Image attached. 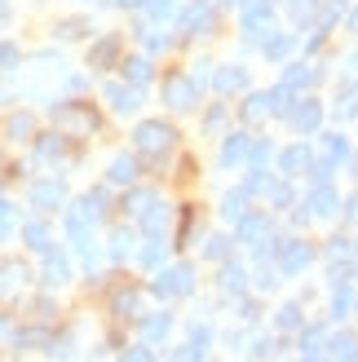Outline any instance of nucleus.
I'll list each match as a JSON object with an SVG mask.
<instances>
[{"mask_svg": "<svg viewBox=\"0 0 358 362\" xmlns=\"http://www.w3.org/2000/svg\"><path fill=\"white\" fill-rule=\"evenodd\" d=\"M173 124H164V119H146L142 129L133 133V146H137V155H146L151 164H164V155L173 151Z\"/></svg>", "mask_w": 358, "mask_h": 362, "instance_id": "f257e3e1", "label": "nucleus"}, {"mask_svg": "<svg viewBox=\"0 0 358 362\" xmlns=\"http://www.w3.org/2000/svg\"><path fill=\"white\" fill-rule=\"evenodd\" d=\"M53 124H58V129H71V133H93L98 129V111L88 102H58L53 106Z\"/></svg>", "mask_w": 358, "mask_h": 362, "instance_id": "f03ea898", "label": "nucleus"}, {"mask_svg": "<svg viewBox=\"0 0 358 362\" xmlns=\"http://www.w3.org/2000/svg\"><path fill=\"white\" fill-rule=\"evenodd\" d=\"M164 102L173 111H190V106L200 102V84L186 80V76H164Z\"/></svg>", "mask_w": 358, "mask_h": 362, "instance_id": "7ed1b4c3", "label": "nucleus"}, {"mask_svg": "<svg viewBox=\"0 0 358 362\" xmlns=\"http://www.w3.org/2000/svg\"><path fill=\"white\" fill-rule=\"evenodd\" d=\"M190 287H195V269H190V265L164 269V274L155 279V292H159V296H186Z\"/></svg>", "mask_w": 358, "mask_h": 362, "instance_id": "20e7f679", "label": "nucleus"}, {"mask_svg": "<svg viewBox=\"0 0 358 362\" xmlns=\"http://www.w3.org/2000/svg\"><path fill=\"white\" fill-rule=\"evenodd\" d=\"M239 13H243V23L253 35H261L265 27L275 23V9H270V0H239Z\"/></svg>", "mask_w": 358, "mask_h": 362, "instance_id": "39448f33", "label": "nucleus"}, {"mask_svg": "<svg viewBox=\"0 0 358 362\" xmlns=\"http://www.w3.org/2000/svg\"><path fill=\"white\" fill-rule=\"evenodd\" d=\"M106 102H111L120 115H133L142 106V88L137 84H106Z\"/></svg>", "mask_w": 358, "mask_h": 362, "instance_id": "423d86ee", "label": "nucleus"}, {"mask_svg": "<svg viewBox=\"0 0 358 362\" xmlns=\"http://www.w3.org/2000/svg\"><path fill=\"white\" fill-rule=\"evenodd\" d=\"M35 155H40L45 164H67V159H71V141H67V133H49V137H40V141H35Z\"/></svg>", "mask_w": 358, "mask_h": 362, "instance_id": "0eeeda50", "label": "nucleus"}, {"mask_svg": "<svg viewBox=\"0 0 358 362\" xmlns=\"http://www.w3.org/2000/svg\"><path fill=\"white\" fill-rule=\"evenodd\" d=\"M212 27H217V13H212V5H204V0L186 5V13H182V31H212Z\"/></svg>", "mask_w": 358, "mask_h": 362, "instance_id": "6e6552de", "label": "nucleus"}, {"mask_svg": "<svg viewBox=\"0 0 358 362\" xmlns=\"http://www.w3.org/2000/svg\"><path fill=\"white\" fill-rule=\"evenodd\" d=\"M115 58H120V35H115V31H111V35H102V40L88 49V66H93V71H106Z\"/></svg>", "mask_w": 358, "mask_h": 362, "instance_id": "1a4fd4ad", "label": "nucleus"}, {"mask_svg": "<svg viewBox=\"0 0 358 362\" xmlns=\"http://www.w3.org/2000/svg\"><path fill=\"white\" fill-rule=\"evenodd\" d=\"M62 181H35L31 186V208H40V212H49V208H58L62 204Z\"/></svg>", "mask_w": 358, "mask_h": 362, "instance_id": "9d476101", "label": "nucleus"}, {"mask_svg": "<svg viewBox=\"0 0 358 362\" xmlns=\"http://www.w3.org/2000/svg\"><path fill=\"white\" fill-rule=\"evenodd\" d=\"M310 261H314L310 243H283V274H301Z\"/></svg>", "mask_w": 358, "mask_h": 362, "instance_id": "9b49d317", "label": "nucleus"}, {"mask_svg": "<svg viewBox=\"0 0 358 362\" xmlns=\"http://www.w3.org/2000/svg\"><path fill=\"white\" fill-rule=\"evenodd\" d=\"M67 279H71V261L62 257V252L49 247V252H45V283H49V287H62Z\"/></svg>", "mask_w": 358, "mask_h": 362, "instance_id": "f8f14e48", "label": "nucleus"}, {"mask_svg": "<svg viewBox=\"0 0 358 362\" xmlns=\"http://www.w3.org/2000/svg\"><path fill=\"white\" fill-rule=\"evenodd\" d=\"M318 119H323V106H318L314 98H301V106L292 111V124H296L301 133H314V129H318Z\"/></svg>", "mask_w": 358, "mask_h": 362, "instance_id": "ddd939ff", "label": "nucleus"}, {"mask_svg": "<svg viewBox=\"0 0 358 362\" xmlns=\"http://www.w3.org/2000/svg\"><path fill=\"white\" fill-rule=\"evenodd\" d=\"M23 283H27V265L23 261H0V296L18 292Z\"/></svg>", "mask_w": 358, "mask_h": 362, "instance_id": "4468645a", "label": "nucleus"}, {"mask_svg": "<svg viewBox=\"0 0 358 362\" xmlns=\"http://www.w3.org/2000/svg\"><path fill=\"white\" fill-rule=\"evenodd\" d=\"M261 234H270V216H265V212L239 216V239H243V243H257Z\"/></svg>", "mask_w": 358, "mask_h": 362, "instance_id": "2eb2a0df", "label": "nucleus"}, {"mask_svg": "<svg viewBox=\"0 0 358 362\" xmlns=\"http://www.w3.org/2000/svg\"><path fill=\"white\" fill-rule=\"evenodd\" d=\"M115 181V186H129V181H137V159L133 155H120V159H111V173H106Z\"/></svg>", "mask_w": 358, "mask_h": 362, "instance_id": "dca6fc26", "label": "nucleus"}, {"mask_svg": "<svg viewBox=\"0 0 358 362\" xmlns=\"http://www.w3.org/2000/svg\"><path fill=\"white\" fill-rule=\"evenodd\" d=\"M23 239H27V247H31V252H49V247H53V243H49V226H45V221H27V226H23Z\"/></svg>", "mask_w": 358, "mask_h": 362, "instance_id": "f3484780", "label": "nucleus"}, {"mask_svg": "<svg viewBox=\"0 0 358 362\" xmlns=\"http://www.w3.org/2000/svg\"><path fill=\"white\" fill-rule=\"evenodd\" d=\"M217 88H221V93L248 88V71H243V66H221V71H217Z\"/></svg>", "mask_w": 358, "mask_h": 362, "instance_id": "a211bd4d", "label": "nucleus"}, {"mask_svg": "<svg viewBox=\"0 0 358 362\" xmlns=\"http://www.w3.org/2000/svg\"><path fill=\"white\" fill-rule=\"evenodd\" d=\"M306 208H310L314 216H332V212H336V194H332L328 186H318V190L306 199Z\"/></svg>", "mask_w": 358, "mask_h": 362, "instance_id": "6ab92c4d", "label": "nucleus"}, {"mask_svg": "<svg viewBox=\"0 0 358 362\" xmlns=\"http://www.w3.org/2000/svg\"><path fill=\"white\" fill-rule=\"evenodd\" d=\"M243 155H248V133H230L221 146V164H239Z\"/></svg>", "mask_w": 358, "mask_h": 362, "instance_id": "aec40b11", "label": "nucleus"}, {"mask_svg": "<svg viewBox=\"0 0 358 362\" xmlns=\"http://www.w3.org/2000/svg\"><path fill=\"white\" fill-rule=\"evenodd\" d=\"M31 129H35V119L23 111V115H9V124H5V137L9 141H27L31 137Z\"/></svg>", "mask_w": 358, "mask_h": 362, "instance_id": "412c9836", "label": "nucleus"}, {"mask_svg": "<svg viewBox=\"0 0 358 362\" xmlns=\"http://www.w3.org/2000/svg\"><path fill=\"white\" fill-rule=\"evenodd\" d=\"M124 76H129V80L142 88V84L151 80V62H146V58H129V62H124Z\"/></svg>", "mask_w": 358, "mask_h": 362, "instance_id": "4be33fe9", "label": "nucleus"}, {"mask_svg": "<svg viewBox=\"0 0 358 362\" xmlns=\"http://www.w3.org/2000/svg\"><path fill=\"white\" fill-rule=\"evenodd\" d=\"M306 164H310V151H306V146H292L288 155H283V173H288V177H296Z\"/></svg>", "mask_w": 358, "mask_h": 362, "instance_id": "5701e85b", "label": "nucleus"}, {"mask_svg": "<svg viewBox=\"0 0 358 362\" xmlns=\"http://www.w3.org/2000/svg\"><path fill=\"white\" fill-rule=\"evenodd\" d=\"M133 252V230H115L111 234V261H124Z\"/></svg>", "mask_w": 358, "mask_h": 362, "instance_id": "b1692460", "label": "nucleus"}, {"mask_svg": "<svg viewBox=\"0 0 358 362\" xmlns=\"http://www.w3.org/2000/svg\"><path fill=\"white\" fill-rule=\"evenodd\" d=\"M243 279H248V274H243L239 265H226V269H221V287H226V292H243Z\"/></svg>", "mask_w": 358, "mask_h": 362, "instance_id": "393cba45", "label": "nucleus"}, {"mask_svg": "<svg viewBox=\"0 0 358 362\" xmlns=\"http://www.w3.org/2000/svg\"><path fill=\"white\" fill-rule=\"evenodd\" d=\"M310 80H314V71L296 62V66L288 71V76H283V88H301V84H310Z\"/></svg>", "mask_w": 358, "mask_h": 362, "instance_id": "a878e982", "label": "nucleus"}, {"mask_svg": "<svg viewBox=\"0 0 358 362\" xmlns=\"http://www.w3.org/2000/svg\"><path fill=\"white\" fill-rule=\"evenodd\" d=\"M164 226H168V208H159V204H151V208H146V230H151V234H159V230H164Z\"/></svg>", "mask_w": 358, "mask_h": 362, "instance_id": "bb28decb", "label": "nucleus"}, {"mask_svg": "<svg viewBox=\"0 0 358 362\" xmlns=\"http://www.w3.org/2000/svg\"><path fill=\"white\" fill-rule=\"evenodd\" d=\"M345 155H350V141L341 133H332L328 137V164H336V159H345Z\"/></svg>", "mask_w": 358, "mask_h": 362, "instance_id": "cd10ccee", "label": "nucleus"}, {"mask_svg": "<svg viewBox=\"0 0 358 362\" xmlns=\"http://www.w3.org/2000/svg\"><path fill=\"white\" fill-rule=\"evenodd\" d=\"M168 327H173V318H168V314H155V318H146V336H151V340L168 336Z\"/></svg>", "mask_w": 358, "mask_h": 362, "instance_id": "c85d7f7f", "label": "nucleus"}, {"mask_svg": "<svg viewBox=\"0 0 358 362\" xmlns=\"http://www.w3.org/2000/svg\"><path fill=\"white\" fill-rule=\"evenodd\" d=\"M155 204V199L146 194V190H133V194H124V208H129V212H146Z\"/></svg>", "mask_w": 358, "mask_h": 362, "instance_id": "c756f323", "label": "nucleus"}, {"mask_svg": "<svg viewBox=\"0 0 358 362\" xmlns=\"http://www.w3.org/2000/svg\"><path fill=\"white\" fill-rule=\"evenodd\" d=\"M288 49H292V35H275V40H265V58H283Z\"/></svg>", "mask_w": 358, "mask_h": 362, "instance_id": "7c9ffc66", "label": "nucleus"}, {"mask_svg": "<svg viewBox=\"0 0 358 362\" xmlns=\"http://www.w3.org/2000/svg\"><path fill=\"white\" fill-rule=\"evenodd\" d=\"M58 35L62 40H80V35H88V23H76V18H71V23H58Z\"/></svg>", "mask_w": 358, "mask_h": 362, "instance_id": "2f4dec72", "label": "nucleus"}, {"mask_svg": "<svg viewBox=\"0 0 358 362\" xmlns=\"http://www.w3.org/2000/svg\"><path fill=\"white\" fill-rule=\"evenodd\" d=\"M18 58H23V53H18V45H0V71H13Z\"/></svg>", "mask_w": 358, "mask_h": 362, "instance_id": "473e14b6", "label": "nucleus"}, {"mask_svg": "<svg viewBox=\"0 0 358 362\" xmlns=\"http://www.w3.org/2000/svg\"><path fill=\"white\" fill-rule=\"evenodd\" d=\"M133 310H137V292L129 287V292H120V296H115V314H133Z\"/></svg>", "mask_w": 358, "mask_h": 362, "instance_id": "72a5a7b5", "label": "nucleus"}, {"mask_svg": "<svg viewBox=\"0 0 358 362\" xmlns=\"http://www.w3.org/2000/svg\"><path fill=\"white\" fill-rule=\"evenodd\" d=\"M270 155H275V146H270V141H257V146H253V168H261Z\"/></svg>", "mask_w": 358, "mask_h": 362, "instance_id": "f704fd0d", "label": "nucleus"}, {"mask_svg": "<svg viewBox=\"0 0 358 362\" xmlns=\"http://www.w3.org/2000/svg\"><path fill=\"white\" fill-rule=\"evenodd\" d=\"M9 230H13V208L5 204V199H0V239H5Z\"/></svg>", "mask_w": 358, "mask_h": 362, "instance_id": "c9c22d12", "label": "nucleus"}, {"mask_svg": "<svg viewBox=\"0 0 358 362\" xmlns=\"http://www.w3.org/2000/svg\"><path fill=\"white\" fill-rule=\"evenodd\" d=\"M146 5H151V18H159V23L173 13V0H146Z\"/></svg>", "mask_w": 358, "mask_h": 362, "instance_id": "e433bc0d", "label": "nucleus"}, {"mask_svg": "<svg viewBox=\"0 0 358 362\" xmlns=\"http://www.w3.org/2000/svg\"><path fill=\"white\" fill-rule=\"evenodd\" d=\"M292 18H296V23H306V18H314V0H296V5H292Z\"/></svg>", "mask_w": 358, "mask_h": 362, "instance_id": "4c0bfd02", "label": "nucleus"}, {"mask_svg": "<svg viewBox=\"0 0 358 362\" xmlns=\"http://www.w3.org/2000/svg\"><path fill=\"white\" fill-rule=\"evenodd\" d=\"M5 340H18V327H13L9 314H0V345H5Z\"/></svg>", "mask_w": 358, "mask_h": 362, "instance_id": "58836bf2", "label": "nucleus"}, {"mask_svg": "<svg viewBox=\"0 0 358 362\" xmlns=\"http://www.w3.org/2000/svg\"><path fill=\"white\" fill-rule=\"evenodd\" d=\"M301 322V310L296 305H288V310H279V327H296Z\"/></svg>", "mask_w": 358, "mask_h": 362, "instance_id": "ea45409f", "label": "nucleus"}, {"mask_svg": "<svg viewBox=\"0 0 358 362\" xmlns=\"http://www.w3.org/2000/svg\"><path fill=\"white\" fill-rule=\"evenodd\" d=\"M332 314H336V318H341V314H350V292H345V287L336 292V300H332Z\"/></svg>", "mask_w": 358, "mask_h": 362, "instance_id": "a19ab883", "label": "nucleus"}, {"mask_svg": "<svg viewBox=\"0 0 358 362\" xmlns=\"http://www.w3.org/2000/svg\"><path fill=\"white\" fill-rule=\"evenodd\" d=\"M226 216H243V194H226Z\"/></svg>", "mask_w": 358, "mask_h": 362, "instance_id": "79ce46f5", "label": "nucleus"}, {"mask_svg": "<svg viewBox=\"0 0 358 362\" xmlns=\"http://www.w3.org/2000/svg\"><path fill=\"white\" fill-rule=\"evenodd\" d=\"M159 257H164V247H159V243H151L146 252H142V261H146V265H159Z\"/></svg>", "mask_w": 358, "mask_h": 362, "instance_id": "37998d69", "label": "nucleus"}, {"mask_svg": "<svg viewBox=\"0 0 358 362\" xmlns=\"http://www.w3.org/2000/svg\"><path fill=\"white\" fill-rule=\"evenodd\" d=\"M318 340H323V332H318V327H310V332H301V345H318Z\"/></svg>", "mask_w": 358, "mask_h": 362, "instance_id": "c03bdc74", "label": "nucleus"}, {"mask_svg": "<svg viewBox=\"0 0 358 362\" xmlns=\"http://www.w3.org/2000/svg\"><path fill=\"white\" fill-rule=\"evenodd\" d=\"M120 362H151V354H146V349H133V354H124Z\"/></svg>", "mask_w": 358, "mask_h": 362, "instance_id": "a18cd8bd", "label": "nucleus"}, {"mask_svg": "<svg viewBox=\"0 0 358 362\" xmlns=\"http://www.w3.org/2000/svg\"><path fill=\"white\" fill-rule=\"evenodd\" d=\"M9 23V0H0V27Z\"/></svg>", "mask_w": 358, "mask_h": 362, "instance_id": "49530a36", "label": "nucleus"}, {"mask_svg": "<svg viewBox=\"0 0 358 362\" xmlns=\"http://www.w3.org/2000/svg\"><path fill=\"white\" fill-rule=\"evenodd\" d=\"M115 5H124V9H142L146 0H115Z\"/></svg>", "mask_w": 358, "mask_h": 362, "instance_id": "de8ad7c7", "label": "nucleus"}, {"mask_svg": "<svg viewBox=\"0 0 358 362\" xmlns=\"http://www.w3.org/2000/svg\"><path fill=\"white\" fill-rule=\"evenodd\" d=\"M354 31H358V13H354Z\"/></svg>", "mask_w": 358, "mask_h": 362, "instance_id": "09e8293b", "label": "nucleus"}, {"mask_svg": "<svg viewBox=\"0 0 358 362\" xmlns=\"http://www.w3.org/2000/svg\"><path fill=\"white\" fill-rule=\"evenodd\" d=\"M310 362H318V358H310Z\"/></svg>", "mask_w": 358, "mask_h": 362, "instance_id": "8fccbe9b", "label": "nucleus"}, {"mask_svg": "<svg viewBox=\"0 0 358 362\" xmlns=\"http://www.w3.org/2000/svg\"><path fill=\"white\" fill-rule=\"evenodd\" d=\"M230 5H235V0H230Z\"/></svg>", "mask_w": 358, "mask_h": 362, "instance_id": "3c124183", "label": "nucleus"}]
</instances>
